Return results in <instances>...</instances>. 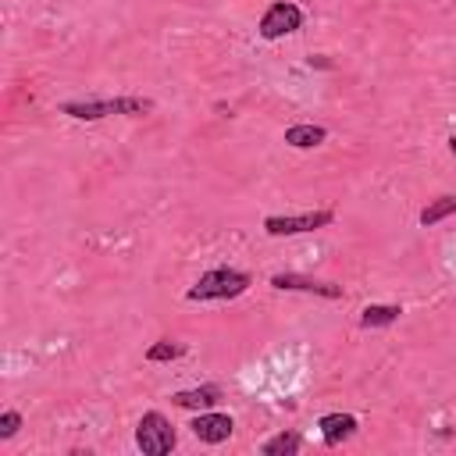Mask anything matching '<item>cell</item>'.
I'll use <instances>...</instances> for the list:
<instances>
[{"label": "cell", "instance_id": "cell-9", "mask_svg": "<svg viewBox=\"0 0 456 456\" xmlns=\"http://www.w3.org/2000/svg\"><path fill=\"white\" fill-rule=\"evenodd\" d=\"M171 403L185 406V410H210V406L221 403V388L217 385H200V388H189V392H175Z\"/></svg>", "mask_w": 456, "mask_h": 456}, {"label": "cell", "instance_id": "cell-11", "mask_svg": "<svg viewBox=\"0 0 456 456\" xmlns=\"http://www.w3.org/2000/svg\"><path fill=\"white\" fill-rule=\"evenodd\" d=\"M399 314H403V310H399L395 303H370V306H363L360 324H363V328H385V324H392Z\"/></svg>", "mask_w": 456, "mask_h": 456}, {"label": "cell", "instance_id": "cell-3", "mask_svg": "<svg viewBox=\"0 0 456 456\" xmlns=\"http://www.w3.org/2000/svg\"><path fill=\"white\" fill-rule=\"evenodd\" d=\"M175 442H178L175 424H171L164 413H157V410L142 413V420L135 424V445H139L146 456H164V452L175 449Z\"/></svg>", "mask_w": 456, "mask_h": 456}, {"label": "cell", "instance_id": "cell-5", "mask_svg": "<svg viewBox=\"0 0 456 456\" xmlns=\"http://www.w3.org/2000/svg\"><path fill=\"white\" fill-rule=\"evenodd\" d=\"M296 28H303V11L296 4H289V0L271 4L264 11V18H260V36L264 39H281V36H289Z\"/></svg>", "mask_w": 456, "mask_h": 456}, {"label": "cell", "instance_id": "cell-7", "mask_svg": "<svg viewBox=\"0 0 456 456\" xmlns=\"http://www.w3.org/2000/svg\"><path fill=\"white\" fill-rule=\"evenodd\" d=\"M189 428H192V435H196L200 442H210V445L228 442V438H232V431H235V424H232V417H228V413H200Z\"/></svg>", "mask_w": 456, "mask_h": 456}, {"label": "cell", "instance_id": "cell-14", "mask_svg": "<svg viewBox=\"0 0 456 456\" xmlns=\"http://www.w3.org/2000/svg\"><path fill=\"white\" fill-rule=\"evenodd\" d=\"M182 353H185L182 346H175V342L164 338V342H157V346L146 349V360H150V363H167V360H178Z\"/></svg>", "mask_w": 456, "mask_h": 456}, {"label": "cell", "instance_id": "cell-2", "mask_svg": "<svg viewBox=\"0 0 456 456\" xmlns=\"http://www.w3.org/2000/svg\"><path fill=\"white\" fill-rule=\"evenodd\" d=\"M249 289V274L235 271V267H214L207 274H200V281L185 292L192 303H207V299H235Z\"/></svg>", "mask_w": 456, "mask_h": 456}, {"label": "cell", "instance_id": "cell-4", "mask_svg": "<svg viewBox=\"0 0 456 456\" xmlns=\"http://www.w3.org/2000/svg\"><path fill=\"white\" fill-rule=\"evenodd\" d=\"M335 221L331 210H306V214H274L264 221L267 235H303V232H317L328 228Z\"/></svg>", "mask_w": 456, "mask_h": 456}, {"label": "cell", "instance_id": "cell-10", "mask_svg": "<svg viewBox=\"0 0 456 456\" xmlns=\"http://www.w3.org/2000/svg\"><path fill=\"white\" fill-rule=\"evenodd\" d=\"M324 135L328 132L321 125H292V128H285V142L296 146V150H314V146L324 142Z\"/></svg>", "mask_w": 456, "mask_h": 456}, {"label": "cell", "instance_id": "cell-8", "mask_svg": "<svg viewBox=\"0 0 456 456\" xmlns=\"http://www.w3.org/2000/svg\"><path fill=\"white\" fill-rule=\"evenodd\" d=\"M317 428H321L324 445H342V442H349L356 435V417L353 413H324L317 420Z\"/></svg>", "mask_w": 456, "mask_h": 456}, {"label": "cell", "instance_id": "cell-6", "mask_svg": "<svg viewBox=\"0 0 456 456\" xmlns=\"http://www.w3.org/2000/svg\"><path fill=\"white\" fill-rule=\"evenodd\" d=\"M271 285L281 289V292H314V296H324V299H338V296H342V285H335V281H314V278L292 274V271L274 274Z\"/></svg>", "mask_w": 456, "mask_h": 456}, {"label": "cell", "instance_id": "cell-13", "mask_svg": "<svg viewBox=\"0 0 456 456\" xmlns=\"http://www.w3.org/2000/svg\"><path fill=\"white\" fill-rule=\"evenodd\" d=\"M449 214H456V196H438V200H431V203L420 210V224L431 228V224H438V221L449 217Z\"/></svg>", "mask_w": 456, "mask_h": 456}, {"label": "cell", "instance_id": "cell-1", "mask_svg": "<svg viewBox=\"0 0 456 456\" xmlns=\"http://www.w3.org/2000/svg\"><path fill=\"white\" fill-rule=\"evenodd\" d=\"M68 118H78V121H100V118H110V114H146L153 110V100L146 96H114V100H71L61 107Z\"/></svg>", "mask_w": 456, "mask_h": 456}, {"label": "cell", "instance_id": "cell-15", "mask_svg": "<svg viewBox=\"0 0 456 456\" xmlns=\"http://www.w3.org/2000/svg\"><path fill=\"white\" fill-rule=\"evenodd\" d=\"M18 428H21V413L18 410H4L0 413V438H11Z\"/></svg>", "mask_w": 456, "mask_h": 456}, {"label": "cell", "instance_id": "cell-16", "mask_svg": "<svg viewBox=\"0 0 456 456\" xmlns=\"http://www.w3.org/2000/svg\"><path fill=\"white\" fill-rule=\"evenodd\" d=\"M449 150H452V153H456V135H452V139H449Z\"/></svg>", "mask_w": 456, "mask_h": 456}, {"label": "cell", "instance_id": "cell-12", "mask_svg": "<svg viewBox=\"0 0 456 456\" xmlns=\"http://www.w3.org/2000/svg\"><path fill=\"white\" fill-rule=\"evenodd\" d=\"M303 449V438L296 435V431H281V435H274V438H267L264 442V456H292V452H299Z\"/></svg>", "mask_w": 456, "mask_h": 456}]
</instances>
